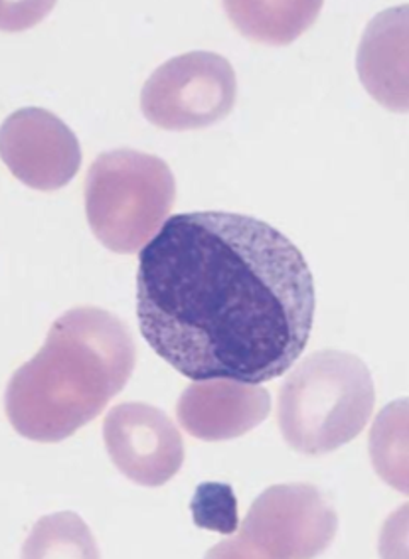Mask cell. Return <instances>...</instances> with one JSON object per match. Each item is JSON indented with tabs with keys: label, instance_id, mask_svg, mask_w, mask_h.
I'll return each instance as SVG.
<instances>
[{
	"label": "cell",
	"instance_id": "12",
	"mask_svg": "<svg viewBox=\"0 0 409 559\" xmlns=\"http://www.w3.org/2000/svg\"><path fill=\"white\" fill-rule=\"evenodd\" d=\"M370 456L380 477L401 495H408V400L389 404L376 417Z\"/></svg>",
	"mask_w": 409,
	"mask_h": 559
},
{
	"label": "cell",
	"instance_id": "9",
	"mask_svg": "<svg viewBox=\"0 0 409 559\" xmlns=\"http://www.w3.org/2000/svg\"><path fill=\"white\" fill-rule=\"evenodd\" d=\"M272 412V395L257 383L212 378L190 383L177 405L182 429L202 441H230L250 433Z\"/></svg>",
	"mask_w": 409,
	"mask_h": 559
},
{
	"label": "cell",
	"instance_id": "8",
	"mask_svg": "<svg viewBox=\"0 0 409 559\" xmlns=\"http://www.w3.org/2000/svg\"><path fill=\"white\" fill-rule=\"evenodd\" d=\"M0 155L22 185L40 192L70 185L82 166L74 131L40 107H24L7 117L0 129Z\"/></svg>",
	"mask_w": 409,
	"mask_h": 559
},
{
	"label": "cell",
	"instance_id": "14",
	"mask_svg": "<svg viewBox=\"0 0 409 559\" xmlns=\"http://www.w3.org/2000/svg\"><path fill=\"white\" fill-rule=\"evenodd\" d=\"M190 512L199 528L212 530L224 536L236 534L240 526L238 498L233 495V488L224 483L199 485L190 502Z\"/></svg>",
	"mask_w": 409,
	"mask_h": 559
},
{
	"label": "cell",
	"instance_id": "5",
	"mask_svg": "<svg viewBox=\"0 0 409 559\" xmlns=\"http://www.w3.org/2000/svg\"><path fill=\"white\" fill-rule=\"evenodd\" d=\"M338 514L311 485H275L253 502L236 538L206 554L228 559H311L336 538Z\"/></svg>",
	"mask_w": 409,
	"mask_h": 559
},
{
	"label": "cell",
	"instance_id": "10",
	"mask_svg": "<svg viewBox=\"0 0 409 559\" xmlns=\"http://www.w3.org/2000/svg\"><path fill=\"white\" fill-rule=\"evenodd\" d=\"M360 82L389 111H408V4L368 24L357 60Z\"/></svg>",
	"mask_w": 409,
	"mask_h": 559
},
{
	"label": "cell",
	"instance_id": "3",
	"mask_svg": "<svg viewBox=\"0 0 409 559\" xmlns=\"http://www.w3.org/2000/svg\"><path fill=\"white\" fill-rule=\"evenodd\" d=\"M374 402V380L364 360L342 350H321L285 380L277 421L297 453L326 455L364 431Z\"/></svg>",
	"mask_w": 409,
	"mask_h": 559
},
{
	"label": "cell",
	"instance_id": "2",
	"mask_svg": "<svg viewBox=\"0 0 409 559\" xmlns=\"http://www.w3.org/2000/svg\"><path fill=\"white\" fill-rule=\"evenodd\" d=\"M135 362L133 334L113 312H63L38 354L12 373L4 395L9 421L31 441L60 443L121 394Z\"/></svg>",
	"mask_w": 409,
	"mask_h": 559
},
{
	"label": "cell",
	"instance_id": "7",
	"mask_svg": "<svg viewBox=\"0 0 409 559\" xmlns=\"http://www.w3.org/2000/svg\"><path fill=\"white\" fill-rule=\"evenodd\" d=\"M104 441L117 471L141 487L167 485L184 463V443L177 425L155 405H116L107 414Z\"/></svg>",
	"mask_w": 409,
	"mask_h": 559
},
{
	"label": "cell",
	"instance_id": "4",
	"mask_svg": "<svg viewBox=\"0 0 409 559\" xmlns=\"http://www.w3.org/2000/svg\"><path fill=\"white\" fill-rule=\"evenodd\" d=\"M177 200V180L158 156L117 148L97 156L85 178V214L107 249L131 255L163 228Z\"/></svg>",
	"mask_w": 409,
	"mask_h": 559
},
{
	"label": "cell",
	"instance_id": "13",
	"mask_svg": "<svg viewBox=\"0 0 409 559\" xmlns=\"http://www.w3.org/2000/svg\"><path fill=\"white\" fill-rule=\"evenodd\" d=\"M22 558H99V548L84 520L74 512H60L32 528Z\"/></svg>",
	"mask_w": 409,
	"mask_h": 559
},
{
	"label": "cell",
	"instance_id": "11",
	"mask_svg": "<svg viewBox=\"0 0 409 559\" xmlns=\"http://www.w3.org/2000/svg\"><path fill=\"white\" fill-rule=\"evenodd\" d=\"M224 7L250 40L284 46L316 21L323 2H226Z\"/></svg>",
	"mask_w": 409,
	"mask_h": 559
},
{
	"label": "cell",
	"instance_id": "6",
	"mask_svg": "<svg viewBox=\"0 0 409 559\" xmlns=\"http://www.w3.org/2000/svg\"><path fill=\"white\" fill-rule=\"evenodd\" d=\"M236 95V72L224 56L182 53L148 78L141 92V111L158 129L194 131L226 119Z\"/></svg>",
	"mask_w": 409,
	"mask_h": 559
},
{
	"label": "cell",
	"instance_id": "1",
	"mask_svg": "<svg viewBox=\"0 0 409 559\" xmlns=\"http://www.w3.org/2000/svg\"><path fill=\"white\" fill-rule=\"evenodd\" d=\"M315 311V281L301 249L252 216L179 214L139 253L141 334L196 382L284 376L306 348Z\"/></svg>",
	"mask_w": 409,
	"mask_h": 559
}]
</instances>
